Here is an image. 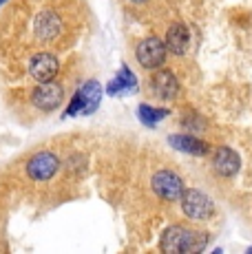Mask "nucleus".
<instances>
[{"instance_id": "nucleus-10", "label": "nucleus", "mask_w": 252, "mask_h": 254, "mask_svg": "<svg viewBox=\"0 0 252 254\" xmlns=\"http://www.w3.org/2000/svg\"><path fill=\"white\" fill-rule=\"evenodd\" d=\"M164 45H166L168 53L173 56H184L188 51V45H190V31L184 22H173L166 31V38H164Z\"/></svg>"}, {"instance_id": "nucleus-13", "label": "nucleus", "mask_w": 252, "mask_h": 254, "mask_svg": "<svg viewBox=\"0 0 252 254\" xmlns=\"http://www.w3.org/2000/svg\"><path fill=\"white\" fill-rule=\"evenodd\" d=\"M135 86V75L130 73L128 66H122L120 73L115 75V80L109 84V93L113 95V93H120V91H126V89H133Z\"/></svg>"}, {"instance_id": "nucleus-7", "label": "nucleus", "mask_w": 252, "mask_h": 254, "mask_svg": "<svg viewBox=\"0 0 252 254\" xmlns=\"http://www.w3.org/2000/svg\"><path fill=\"white\" fill-rule=\"evenodd\" d=\"M151 93L157 100L171 102L179 95V82L175 77V73L168 69H155V73L151 75Z\"/></svg>"}, {"instance_id": "nucleus-3", "label": "nucleus", "mask_w": 252, "mask_h": 254, "mask_svg": "<svg viewBox=\"0 0 252 254\" xmlns=\"http://www.w3.org/2000/svg\"><path fill=\"white\" fill-rule=\"evenodd\" d=\"M166 53H168V49L159 38L148 36V38H144V40H139L137 47H135V60H137V64L142 66V69L155 71V69H159V66H164Z\"/></svg>"}, {"instance_id": "nucleus-12", "label": "nucleus", "mask_w": 252, "mask_h": 254, "mask_svg": "<svg viewBox=\"0 0 252 254\" xmlns=\"http://www.w3.org/2000/svg\"><path fill=\"white\" fill-rule=\"evenodd\" d=\"M171 141L175 148L184 150V153H190V155H208L210 153V146L206 141L197 139L195 135H171Z\"/></svg>"}, {"instance_id": "nucleus-11", "label": "nucleus", "mask_w": 252, "mask_h": 254, "mask_svg": "<svg viewBox=\"0 0 252 254\" xmlns=\"http://www.w3.org/2000/svg\"><path fill=\"white\" fill-rule=\"evenodd\" d=\"M60 31H62V22H60V18H58V13H53V11L38 13L36 24H33V33H36L38 40L51 42Z\"/></svg>"}, {"instance_id": "nucleus-8", "label": "nucleus", "mask_w": 252, "mask_h": 254, "mask_svg": "<svg viewBox=\"0 0 252 254\" xmlns=\"http://www.w3.org/2000/svg\"><path fill=\"white\" fill-rule=\"evenodd\" d=\"M58 69H60V62L53 53H38L29 60V75L38 82V84H45V82H51L53 77L58 75Z\"/></svg>"}, {"instance_id": "nucleus-6", "label": "nucleus", "mask_w": 252, "mask_h": 254, "mask_svg": "<svg viewBox=\"0 0 252 254\" xmlns=\"http://www.w3.org/2000/svg\"><path fill=\"white\" fill-rule=\"evenodd\" d=\"M62 102H64V89H62V84H58L53 80L45 82V84H38L31 91V104L38 111H45V113L60 109Z\"/></svg>"}, {"instance_id": "nucleus-14", "label": "nucleus", "mask_w": 252, "mask_h": 254, "mask_svg": "<svg viewBox=\"0 0 252 254\" xmlns=\"http://www.w3.org/2000/svg\"><path fill=\"white\" fill-rule=\"evenodd\" d=\"M166 115H168V111L153 109V106H148V104H142V106H139V120H142L144 124H148V126H155L159 120H164Z\"/></svg>"}, {"instance_id": "nucleus-9", "label": "nucleus", "mask_w": 252, "mask_h": 254, "mask_svg": "<svg viewBox=\"0 0 252 254\" xmlns=\"http://www.w3.org/2000/svg\"><path fill=\"white\" fill-rule=\"evenodd\" d=\"M212 170H215L219 177H224V179H230V177H235L237 173H239V155L235 153L232 148H228V146H219V148L212 153Z\"/></svg>"}, {"instance_id": "nucleus-5", "label": "nucleus", "mask_w": 252, "mask_h": 254, "mask_svg": "<svg viewBox=\"0 0 252 254\" xmlns=\"http://www.w3.org/2000/svg\"><path fill=\"white\" fill-rule=\"evenodd\" d=\"M60 157L56 153H49V150H42V153H36L31 159L27 162L25 170H27V177L31 182H49L53 175L60 170Z\"/></svg>"}, {"instance_id": "nucleus-16", "label": "nucleus", "mask_w": 252, "mask_h": 254, "mask_svg": "<svg viewBox=\"0 0 252 254\" xmlns=\"http://www.w3.org/2000/svg\"><path fill=\"white\" fill-rule=\"evenodd\" d=\"M248 252H252V248H250V250H248Z\"/></svg>"}, {"instance_id": "nucleus-2", "label": "nucleus", "mask_w": 252, "mask_h": 254, "mask_svg": "<svg viewBox=\"0 0 252 254\" xmlns=\"http://www.w3.org/2000/svg\"><path fill=\"white\" fill-rule=\"evenodd\" d=\"M179 201H182V212L186 214L190 221H199V223L210 221L217 212L212 199L197 188H186Z\"/></svg>"}, {"instance_id": "nucleus-17", "label": "nucleus", "mask_w": 252, "mask_h": 254, "mask_svg": "<svg viewBox=\"0 0 252 254\" xmlns=\"http://www.w3.org/2000/svg\"><path fill=\"white\" fill-rule=\"evenodd\" d=\"M0 2H4V0H0Z\"/></svg>"}, {"instance_id": "nucleus-4", "label": "nucleus", "mask_w": 252, "mask_h": 254, "mask_svg": "<svg viewBox=\"0 0 252 254\" xmlns=\"http://www.w3.org/2000/svg\"><path fill=\"white\" fill-rule=\"evenodd\" d=\"M151 186H153V192L157 194L162 201H179V199H182V194H184V190H186L184 179L179 177L177 173L166 170V168L153 173Z\"/></svg>"}, {"instance_id": "nucleus-15", "label": "nucleus", "mask_w": 252, "mask_h": 254, "mask_svg": "<svg viewBox=\"0 0 252 254\" xmlns=\"http://www.w3.org/2000/svg\"><path fill=\"white\" fill-rule=\"evenodd\" d=\"M130 2H137V4H142V2H148V0H130Z\"/></svg>"}, {"instance_id": "nucleus-1", "label": "nucleus", "mask_w": 252, "mask_h": 254, "mask_svg": "<svg viewBox=\"0 0 252 254\" xmlns=\"http://www.w3.org/2000/svg\"><path fill=\"white\" fill-rule=\"evenodd\" d=\"M208 237L203 232H197L188 226H171L162 234L159 248L168 254H182V252H199L206 248Z\"/></svg>"}]
</instances>
